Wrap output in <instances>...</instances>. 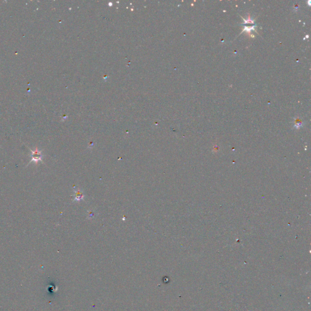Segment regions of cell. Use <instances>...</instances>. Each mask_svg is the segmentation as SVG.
Returning a JSON list of instances; mask_svg holds the SVG:
<instances>
[{"label":"cell","mask_w":311,"mask_h":311,"mask_svg":"<svg viewBox=\"0 0 311 311\" xmlns=\"http://www.w3.org/2000/svg\"><path fill=\"white\" fill-rule=\"evenodd\" d=\"M31 157L32 158V161L36 162L41 160V157H42V154H41V153L40 151H38L37 149H36L35 151H32Z\"/></svg>","instance_id":"6da1fadb"},{"label":"cell","mask_w":311,"mask_h":311,"mask_svg":"<svg viewBox=\"0 0 311 311\" xmlns=\"http://www.w3.org/2000/svg\"><path fill=\"white\" fill-rule=\"evenodd\" d=\"M244 20L245 21V23H254L253 21L251 20V19H250V18H249V19H248V20H246V19H244Z\"/></svg>","instance_id":"3957f363"},{"label":"cell","mask_w":311,"mask_h":311,"mask_svg":"<svg viewBox=\"0 0 311 311\" xmlns=\"http://www.w3.org/2000/svg\"><path fill=\"white\" fill-rule=\"evenodd\" d=\"M254 27H255V26L250 27H245L244 28V30H245V31H247V32H249V33H250V30H253V29H254Z\"/></svg>","instance_id":"7a4b0ae2"}]
</instances>
